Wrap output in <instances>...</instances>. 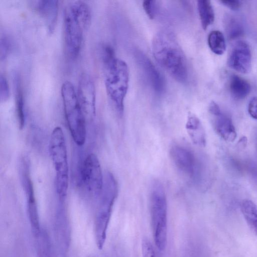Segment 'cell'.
<instances>
[{"label": "cell", "mask_w": 257, "mask_h": 257, "mask_svg": "<svg viewBox=\"0 0 257 257\" xmlns=\"http://www.w3.org/2000/svg\"><path fill=\"white\" fill-rule=\"evenodd\" d=\"M152 48L160 65L177 81L186 83L188 79L187 61L174 36L167 31L159 32L154 38Z\"/></svg>", "instance_id": "cell-1"}, {"label": "cell", "mask_w": 257, "mask_h": 257, "mask_svg": "<svg viewBox=\"0 0 257 257\" xmlns=\"http://www.w3.org/2000/svg\"><path fill=\"white\" fill-rule=\"evenodd\" d=\"M90 20L89 8L83 2H73L65 8L64 40L66 51L69 58L75 59L78 55L84 31L90 24Z\"/></svg>", "instance_id": "cell-2"}, {"label": "cell", "mask_w": 257, "mask_h": 257, "mask_svg": "<svg viewBox=\"0 0 257 257\" xmlns=\"http://www.w3.org/2000/svg\"><path fill=\"white\" fill-rule=\"evenodd\" d=\"M103 61L106 92L117 112L122 114L129 84L128 66L124 61L115 56L103 59Z\"/></svg>", "instance_id": "cell-3"}, {"label": "cell", "mask_w": 257, "mask_h": 257, "mask_svg": "<svg viewBox=\"0 0 257 257\" xmlns=\"http://www.w3.org/2000/svg\"><path fill=\"white\" fill-rule=\"evenodd\" d=\"M61 95L71 135L77 145L82 146L86 139V118L73 84L68 81L64 82L61 87Z\"/></svg>", "instance_id": "cell-4"}, {"label": "cell", "mask_w": 257, "mask_h": 257, "mask_svg": "<svg viewBox=\"0 0 257 257\" xmlns=\"http://www.w3.org/2000/svg\"><path fill=\"white\" fill-rule=\"evenodd\" d=\"M49 153L56 174V188L59 199L63 201L67 193L68 164L65 139L62 128L57 126L53 131L49 142Z\"/></svg>", "instance_id": "cell-5"}, {"label": "cell", "mask_w": 257, "mask_h": 257, "mask_svg": "<svg viewBox=\"0 0 257 257\" xmlns=\"http://www.w3.org/2000/svg\"><path fill=\"white\" fill-rule=\"evenodd\" d=\"M150 213L154 240L159 250L166 246L167 236V203L163 186L157 183L153 187L150 198Z\"/></svg>", "instance_id": "cell-6"}, {"label": "cell", "mask_w": 257, "mask_h": 257, "mask_svg": "<svg viewBox=\"0 0 257 257\" xmlns=\"http://www.w3.org/2000/svg\"><path fill=\"white\" fill-rule=\"evenodd\" d=\"M118 186L113 175L107 172L100 194L99 207L96 217L95 230L98 247L101 249L105 240L106 231L113 206L117 197Z\"/></svg>", "instance_id": "cell-7"}, {"label": "cell", "mask_w": 257, "mask_h": 257, "mask_svg": "<svg viewBox=\"0 0 257 257\" xmlns=\"http://www.w3.org/2000/svg\"><path fill=\"white\" fill-rule=\"evenodd\" d=\"M82 179L85 187L90 193L100 195L104 184V179L99 160L94 154L85 158L82 169Z\"/></svg>", "instance_id": "cell-8"}, {"label": "cell", "mask_w": 257, "mask_h": 257, "mask_svg": "<svg viewBox=\"0 0 257 257\" xmlns=\"http://www.w3.org/2000/svg\"><path fill=\"white\" fill-rule=\"evenodd\" d=\"M77 94L85 118H93L95 115V89L88 74L82 73L80 75Z\"/></svg>", "instance_id": "cell-9"}, {"label": "cell", "mask_w": 257, "mask_h": 257, "mask_svg": "<svg viewBox=\"0 0 257 257\" xmlns=\"http://www.w3.org/2000/svg\"><path fill=\"white\" fill-rule=\"evenodd\" d=\"M252 55L249 45L246 41H237L228 57V66L238 72L245 74L250 71Z\"/></svg>", "instance_id": "cell-10"}, {"label": "cell", "mask_w": 257, "mask_h": 257, "mask_svg": "<svg viewBox=\"0 0 257 257\" xmlns=\"http://www.w3.org/2000/svg\"><path fill=\"white\" fill-rule=\"evenodd\" d=\"M171 158L177 168L191 178L198 175V165L194 154L180 146H173L170 151Z\"/></svg>", "instance_id": "cell-11"}, {"label": "cell", "mask_w": 257, "mask_h": 257, "mask_svg": "<svg viewBox=\"0 0 257 257\" xmlns=\"http://www.w3.org/2000/svg\"><path fill=\"white\" fill-rule=\"evenodd\" d=\"M135 58L154 91L162 94L165 89V80L161 72L142 51H136Z\"/></svg>", "instance_id": "cell-12"}, {"label": "cell", "mask_w": 257, "mask_h": 257, "mask_svg": "<svg viewBox=\"0 0 257 257\" xmlns=\"http://www.w3.org/2000/svg\"><path fill=\"white\" fill-rule=\"evenodd\" d=\"M22 180L27 194L29 218L33 234L36 236L41 232V230L38 208L34 196L33 184L30 175L24 176L22 178Z\"/></svg>", "instance_id": "cell-13"}, {"label": "cell", "mask_w": 257, "mask_h": 257, "mask_svg": "<svg viewBox=\"0 0 257 257\" xmlns=\"http://www.w3.org/2000/svg\"><path fill=\"white\" fill-rule=\"evenodd\" d=\"M35 8L44 20L49 31L53 32L56 25L58 11V1L42 0L36 2Z\"/></svg>", "instance_id": "cell-14"}, {"label": "cell", "mask_w": 257, "mask_h": 257, "mask_svg": "<svg viewBox=\"0 0 257 257\" xmlns=\"http://www.w3.org/2000/svg\"><path fill=\"white\" fill-rule=\"evenodd\" d=\"M214 116L213 125L216 133L225 141L233 142L236 138V132L231 118L222 112Z\"/></svg>", "instance_id": "cell-15"}, {"label": "cell", "mask_w": 257, "mask_h": 257, "mask_svg": "<svg viewBox=\"0 0 257 257\" xmlns=\"http://www.w3.org/2000/svg\"><path fill=\"white\" fill-rule=\"evenodd\" d=\"M186 129L192 142L197 145L204 146L206 144L205 130L199 118L189 114L186 122Z\"/></svg>", "instance_id": "cell-16"}, {"label": "cell", "mask_w": 257, "mask_h": 257, "mask_svg": "<svg viewBox=\"0 0 257 257\" xmlns=\"http://www.w3.org/2000/svg\"><path fill=\"white\" fill-rule=\"evenodd\" d=\"M229 89L234 98L242 99L249 94L250 85L244 78L237 75H233L230 80Z\"/></svg>", "instance_id": "cell-17"}, {"label": "cell", "mask_w": 257, "mask_h": 257, "mask_svg": "<svg viewBox=\"0 0 257 257\" xmlns=\"http://www.w3.org/2000/svg\"><path fill=\"white\" fill-rule=\"evenodd\" d=\"M241 211L249 228L257 234V205L248 199L243 200Z\"/></svg>", "instance_id": "cell-18"}, {"label": "cell", "mask_w": 257, "mask_h": 257, "mask_svg": "<svg viewBox=\"0 0 257 257\" xmlns=\"http://www.w3.org/2000/svg\"><path fill=\"white\" fill-rule=\"evenodd\" d=\"M197 8L202 27L205 30L214 21L213 7L210 1L201 0L197 1Z\"/></svg>", "instance_id": "cell-19"}, {"label": "cell", "mask_w": 257, "mask_h": 257, "mask_svg": "<svg viewBox=\"0 0 257 257\" xmlns=\"http://www.w3.org/2000/svg\"><path fill=\"white\" fill-rule=\"evenodd\" d=\"M208 44L212 52L218 55H222L226 49L225 38L219 31H211L208 36Z\"/></svg>", "instance_id": "cell-20"}, {"label": "cell", "mask_w": 257, "mask_h": 257, "mask_svg": "<svg viewBox=\"0 0 257 257\" xmlns=\"http://www.w3.org/2000/svg\"><path fill=\"white\" fill-rule=\"evenodd\" d=\"M15 86L16 93V96L18 119L20 128L22 129L24 127L25 123L24 100L21 85L18 77H16L15 79Z\"/></svg>", "instance_id": "cell-21"}, {"label": "cell", "mask_w": 257, "mask_h": 257, "mask_svg": "<svg viewBox=\"0 0 257 257\" xmlns=\"http://www.w3.org/2000/svg\"><path fill=\"white\" fill-rule=\"evenodd\" d=\"M226 31L230 39H235L240 37L244 32L241 24L233 18H229L227 21Z\"/></svg>", "instance_id": "cell-22"}, {"label": "cell", "mask_w": 257, "mask_h": 257, "mask_svg": "<svg viewBox=\"0 0 257 257\" xmlns=\"http://www.w3.org/2000/svg\"><path fill=\"white\" fill-rule=\"evenodd\" d=\"M40 241L38 243V257H52L50 246L45 236L41 232L40 233Z\"/></svg>", "instance_id": "cell-23"}, {"label": "cell", "mask_w": 257, "mask_h": 257, "mask_svg": "<svg viewBox=\"0 0 257 257\" xmlns=\"http://www.w3.org/2000/svg\"><path fill=\"white\" fill-rule=\"evenodd\" d=\"M155 1H145L143 3V7L146 14L150 19H154L156 17L157 7Z\"/></svg>", "instance_id": "cell-24"}, {"label": "cell", "mask_w": 257, "mask_h": 257, "mask_svg": "<svg viewBox=\"0 0 257 257\" xmlns=\"http://www.w3.org/2000/svg\"><path fill=\"white\" fill-rule=\"evenodd\" d=\"M10 96L9 85L6 78L1 74L0 76V99L2 101L8 99Z\"/></svg>", "instance_id": "cell-25"}, {"label": "cell", "mask_w": 257, "mask_h": 257, "mask_svg": "<svg viewBox=\"0 0 257 257\" xmlns=\"http://www.w3.org/2000/svg\"><path fill=\"white\" fill-rule=\"evenodd\" d=\"M142 257H156L154 247L147 238H144L142 241Z\"/></svg>", "instance_id": "cell-26"}, {"label": "cell", "mask_w": 257, "mask_h": 257, "mask_svg": "<svg viewBox=\"0 0 257 257\" xmlns=\"http://www.w3.org/2000/svg\"><path fill=\"white\" fill-rule=\"evenodd\" d=\"M10 49V43L9 39L5 36L1 39L0 58L2 61L7 57Z\"/></svg>", "instance_id": "cell-27"}, {"label": "cell", "mask_w": 257, "mask_h": 257, "mask_svg": "<svg viewBox=\"0 0 257 257\" xmlns=\"http://www.w3.org/2000/svg\"><path fill=\"white\" fill-rule=\"evenodd\" d=\"M248 112L252 118L257 119V96L250 99L248 104Z\"/></svg>", "instance_id": "cell-28"}, {"label": "cell", "mask_w": 257, "mask_h": 257, "mask_svg": "<svg viewBox=\"0 0 257 257\" xmlns=\"http://www.w3.org/2000/svg\"><path fill=\"white\" fill-rule=\"evenodd\" d=\"M220 2L224 6L231 10H238L241 6L240 2L239 1H220Z\"/></svg>", "instance_id": "cell-29"}, {"label": "cell", "mask_w": 257, "mask_h": 257, "mask_svg": "<svg viewBox=\"0 0 257 257\" xmlns=\"http://www.w3.org/2000/svg\"><path fill=\"white\" fill-rule=\"evenodd\" d=\"M209 111L213 116L218 115L222 112L218 105L213 101L209 104Z\"/></svg>", "instance_id": "cell-30"}]
</instances>
